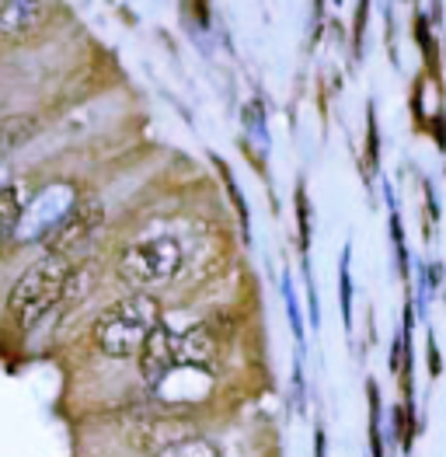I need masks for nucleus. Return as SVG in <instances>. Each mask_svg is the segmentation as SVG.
<instances>
[{"instance_id":"obj_1","label":"nucleus","mask_w":446,"mask_h":457,"mask_svg":"<svg viewBox=\"0 0 446 457\" xmlns=\"http://www.w3.org/2000/svg\"><path fill=\"white\" fill-rule=\"evenodd\" d=\"M74 276L70 259L63 255H42L38 262L21 272V279L11 287L7 297V314L18 328H36L38 321L67 297V283Z\"/></svg>"},{"instance_id":"obj_2","label":"nucleus","mask_w":446,"mask_h":457,"mask_svg":"<svg viewBox=\"0 0 446 457\" xmlns=\"http://www.w3.org/2000/svg\"><path fill=\"white\" fill-rule=\"evenodd\" d=\"M161 321V307L150 294H129L115 301L95 321V345L112 360H133L147 343L153 325Z\"/></svg>"},{"instance_id":"obj_3","label":"nucleus","mask_w":446,"mask_h":457,"mask_svg":"<svg viewBox=\"0 0 446 457\" xmlns=\"http://www.w3.org/2000/svg\"><path fill=\"white\" fill-rule=\"evenodd\" d=\"M178 269H182V245L175 237H168V234L147 237V241H133L119 255V276L129 287H136V294L168 283Z\"/></svg>"},{"instance_id":"obj_4","label":"nucleus","mask_w":446,"mask_h":457,"mask_svg":"<svg viewBox=\"0 0 446 457\" xmlns=\"http://www.w3.org/2000/svg\"><path fill=\"white\" fill-rule=\"evenodd\" d=\"M102 220H105V206H102L98 199H77L74 210L60 220V228L45 237V252L70 259L77 248H80L95 230L102 228Z\"/></svg>"},{"instance_id":"obj_5","label":"nucleus","mask_w":446,"mask_h":457,"mask_svg":"<svg viewBox=\"0 0 446 457\" xmlns=\"http://www.w3.org/2000/svg\"><path fill=\"white\" fill-rule=\"evenodd\" d=\"M74 203H77V195L70 186H49V189L36 199V206H25V217H21L18 234H21L25 241H36L38 234L49 237L53 230L60 228V220L74 210Z\"/></svg>"},{"instance_id":"obj_6","label":"nucleus","mask_w":446,"mask_h":457,"mask_svg":"<svg viewBox=\"0 0 446 457\" xmlns=\"http://www.w3.org/2000/svg\"><path fill=\"white\" fill-rule=\"evenodd\" d=\"M136 363H140V374H144V381L150 387H157V384L178 367V336L171 332L168 321H157L153 325L147 343L140 345V353H136Z\"/></svg>"},{"instance_id":"obj_7","label":"nucleus","mask_w":446,"mask_h":457,"mask_svg":"<svg viewBox=\"0 0 446 457\" xmlns=\"http://www.w3.org/2000/svg\"><path fill=\"white\" fill-rule=\"evenodd\" d=\"M220 356V345L210 325H192L186 336H178V363L182 367H199V370H213Z\"/></svg>"},{"instance_id":"obj_8","label":"nucleus","mask_w":446,"mask_h":457,"mask_svg":"<svg viewBox=\"0 0 446 457\" xmlns=\"http://www.w3.org/2000/svg\"><path fill=\"white\" fill-rule=\"evenodd\" d=\"M25 217V192L21 186H4L0 189V248L18 234Z\"/></svg>"},{"instance_id":"obj_9","label":"nucleus","mask_w":446,"mask_h":457,"mask_svg":"<svg viewBox=\"0 0 446 457\" xmlns=\"http://www.w3.org/2000/svg\"><path fill=\"white\" fill-rule=\"evenodd\" d=\"M38 18H42V0H4L0 4L4 32H29Z\"/></svg>"},{"instance_id":"obj_10","label":"nucleus","mask_w":446,"mask_h":457,"mask_svg":"<svg viewBox=\"0 0 446 457\" xmlns=\"http://www.w3.org/2000/svg\"><path fill=\"white\" fill-rule=\"evenodd\" d=\"M36 115H7L0 119V157L14 154L36 137Z\"/></svg>"},{"instance_id":"obj_11","label":"nucleus","mask_w":446,"mask_h":457,"mask_svg":"<svg viewBox=\"0 0 446 457\" xmlns=\"http://www.w3.org/2000/svg\"><path fill=\"white\" fill-rule=\"evenodd\" d=\"M157 457H220V451H217V444H210L202 436H182L178 444L161 447Z\"/></svg>"},{"instance_id":"obj_12","label":"nucleus","mask_w":446,"mask_h":457,"mask_svg":"<svg viewBox=\"0 0 446 457\" xmlns=\"http://www.w3.org/2000/svg\"><path fill=\"white\" fill-rule=\"evenodd\" d=\"M367 398H370V457H384V429H380V420H384V405H380V391H376V381H367Z\"/></svg>"},{"instance_id":"obj_13","label":"nucleus","mask_w":446,"mask_h":457,"mask_svg":"<svg viewBox=\"0 0 446 457\" xmlns=\"http://www.w3.org/2000/svg\"><path fill=\"white\" fill-rule=\"evenodd\" d=\"M415 38H418V46H422V53H425V63H429V71H433V77L440 74V56H436V42H433V36H429V21L418 14L415 18Z\"/></svg>"},{"instance_id":"obj_14","label":"nucleus","mask_w":446,"mask_h":457,"mask_svg":"<svg viewBox=\"0 0 446 457\" xmlns=\"http://www.w3.org/2000/svg\"><path fill=\"white\" fill-rule=\"evenodd\" d=\"M338 279H342V321H345V328L352 325V276H349V248H345V255H342V272H338Z\"/></svg>"},{"instance_id":"obj_15","label":"nucleus","mask_w":446,"mask_h":457,"mask_svg":"<svg viewBox=\"0 0 446 457\" xmlns=\"http://www.w3.org/2000/svg\"><path fill=\"white\" fill-rule=\"evenodd\" d=\"M297 217H300V248L307 252V248H310V206H307L303 186L297 189Z\"/></svg>"},{"instance_id":"obj_16","label":"nucleus","mask_w":446,"mask_h":457,"mask_svg":"<svg viewBox=\"0 0 446 457\" xmlns=\"http://www.w3.org/2000/svg\"><path fill=\"white\" fill-rule=\"evenodd\" d=\"M391 230H394V252H398V272L409 279V252H405V234H401V220L398 213H391Z\"/></svg>"},{"instance_id":"obj_17","label":"nucleus","mask_w":446,"mask_h":457,"mask_svg":"<svg viewBox=\"0 0 446 457\" xmlns=\"http://www.w3.org/2000/svg\"><path fill=\"white\" fill-rule=\"evenodd\" d=\"M380 161V137H376V112L370 109V119H367V168H376Z\"/></svg>"},{"instance_id":"obj_18","label":"nucleus","mask_w":446,"mask_h":457,"mask_svg":"<svg viewBox=\"0 0 446 457\" xmlns=\"http://www.w3.org/2000/svg\"><path fill=\"white\" fill-rule=\"evenodd\" d=\"M223 171V182H227V189H230V199H234V206H237V217H241V228H244V234H248V210H244V199H241V192H237V186H234V179H230V171L220 164Z\"/></svg>"},{"instance_id":"obj_19","label":"nucleus","mask_w":446,"mask_h":457,"mask_svg":"<svg viewBox=\"0 0 446 457\" xmlns=\"http://www.w3.org/2000/svg\"><path fill=\"white\" fill-rule=\"evenodd\" d=\"M367 11H370V0H359V11H356V53H363V32H367Z\"/></svg>"},{"instance_id":"obj_20","label":"nucleus","mask_w":446,"mask_h":457,"mask_svg":"<svg viewBox=\"0 0 446 457\" xmlns=\"http://www.w3.org/2000/svg\"><path fill=\"white\" fill-rule=\"evenodd\" d=\"M440 370H443V363H440V349H436V336H429V374H433V378H440Z\"/></svg>"},{"instance_id":"obj_21","label":"nucleus","mask_w":446,"mask_h":457,"mask_svg":"<svg viewBox=\"0 0 446 457\" xmlns=\"http://www.w3.org/2000/svg\"><path fill=\"white\" fill-rule=\"evenodd\" d=\"M314 457H328V436H325V429L314 433Z\"/></svg>"}]
</instances>
